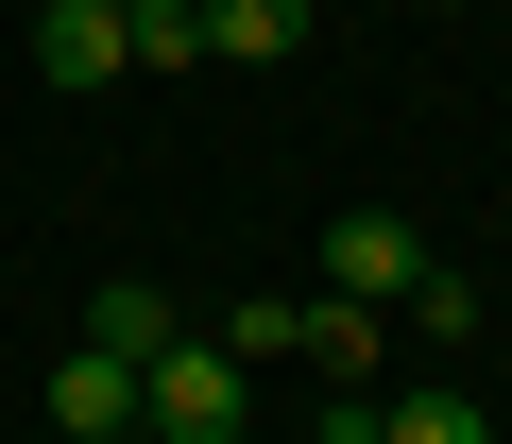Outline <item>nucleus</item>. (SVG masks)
I'll use <instances>...</instances> for the list:
<instances>
[{"label": "nucleus", "mask_w": 512, "mask_h": 444, "mask_svg": "<svg viewBox=\"0 0 512 444\" xmlns=\"http://www.w3.org/2000/svg\"><path fill=\"white\" fill-rule=\"evenodd\" d=\"M239 410H256V393H239V342H188V325H171V342L137 359V427H154V444H239Z\"/></svg>", "instance_id": "f257e3e1"}, {"label": "nucleus", "mask_w": 512, "mask_h": 444, "mask_svg": "<svg viewBox=\"0 0 512 444\" xmlns=\"http://www.w3.org/2000/svg\"><path fill=\"white\" fill-rule=\"evenodd\" d=\"M410 274H427V240H410L393 205H342V222H325V291H342V308H410Z\"/></svg>", "instance_id": "f03ea898"}, {"label": "nucleus", "mask_w": 512, "mask_h": 444, "mask_svg": "<svg viewBox=\"0 0 512 444\" xmlns=\"http://www.w3.org/2000/svg\"><path fill=\"white\" fill-rule=\"evenodd\" d=\"M52 427H69V444H137V359H103V342L52 359Z\"/></svg>", "instance_id": "7ed1b4c3"}, {"label": "nucleus", "mask_w": 512, "mask_h": 444, "mask_svg": "<svg viewBox=\"0 0 512 444\" xmlns=\"http://www.w3.org/2000/svg\"><path fill=\"white\" fill-rule=\"evenodd\" d=\"M308 18L325 0H205V69H274V52H308Z\"/></svg>", "instance_id": "20e7f679"}, {"label": "nucleus", "mask_w": 512, "mask_h": 444, "mask_svg": "<svg viewBox=\"0 0 512 444\" xmlns=\"http://www.w3.org/2000/svg\"><path fill=\"white\" fill-rule=\"evenodd\" d=\"M35 69H52V86H120L137 52H120V18H103V0H52V18H35Z\"/></svg>", "instance_id": "39448f33"}, {"label": "nucleus", "mask_w": 512, "mask_h": 444, "mask_svg": "<svg viewBox=\"0 0 512 444\" xmlns=\"http://www.w3.org/2000/svg\"><path fill=\"white\" fill-rule=\"evenodd\" d=\"M291 359H308L325 393H359V376H376V308H342V291H325V308H291Z\"/></svg>", "instance_id": "423d86ee"}, {"label": "nucleus", "mask_w": 512, "mask_h": 444, "mask_svg": "<svg viewBox=\"0 0 512 444\" xmlns=\"http://www.w3.org/2000/svg\"><path fill=\"white\" fill-rule=\"evenodd\" d=\"M86 342H103V359H154V342H171V291H154V274H103Z\"/></svg>", "instance_id": "0eeeda50"}, {"label": "nucleus", "mask_w": 512, "mask_h": 444, "mask_svg": "<svg viewBox=\"0 0 512 444\" xmlns=\"http://www.w3.org/2000/svg\"><path fill=\"white\" fill-rule=\"evenodd\" d=\"M120 52L137 69H205V0H120Z\"/></svg>", "instance_id": "6e6552de"}, {"label": "nucleus", "mask_w": 512, "mask_h": 444, "mask_svg": "<svg viewBox=\"0 0 512 444\" xmlns=\"http://www.w3.org/2000/svg\"><path fill=\"white\" fill-rule=\"evenodd\" d=\"M376 444H495V410H478V393H393Z\"/></svg>", "instance_id": "1a4fd4ad"}, {"label": "nucleus", "mask_w": 512, "mask_h": 444, "mask_svg": "<svg viewBox=\"0 0 512 444\" xmlns=\"http://www.w3.org/2000/svg\"><path fill=\"white\" fill-rule=\"evenodd\" d=\"M410 325H427V342H478V274L427 257V274H410Z\"/></svg>", "instance_id": "9d476101"}]
</instances>
